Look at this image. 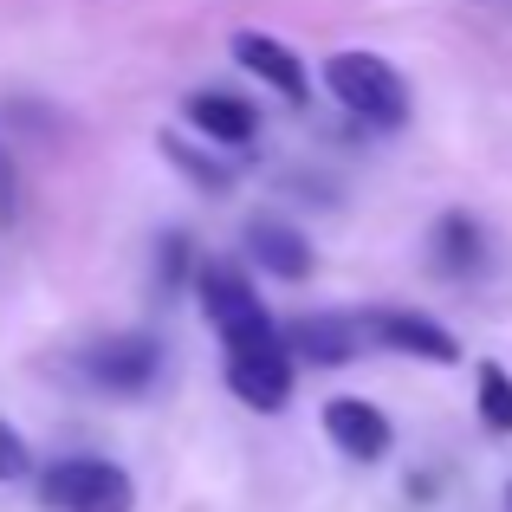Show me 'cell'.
<instances>
[{
    "label": "cell",
    "mask_w": 512,
    "mask_h": 512,
    "mask_svg": "<svg viewBox=\"0 0 512 512\" xmlns=\"http://www.w3.org/2000/svg\"><path fill=\"white\" fill-rule=\"evenodd\" d=\"M195 292H201V312H208L214 338H221L227 350H253V344H279V338H286V331L273 325V312L260 305V292H253V279L240 273V266L201 260Z\"/></svg>",
    "instance_id": "cell-1"
},
{
    "label": "cell",
    "mask_w": 512,
    "mask_h": 512,
    "mask_svg": "<svg viewBox=\"0 0 512 512\" xmlns=\"http://www.w3.org/2000/svg\"><path fill=\"white\" fill-rule=\"evenodd\" d=\"M325 85L344 111L363 117V124H376V130L409 124V85H402V72L389 59H376V52H331Z\"/></svg>",
    "instance_id": "cell-2"
},
{
    "label": "cell",
    "mask_w": 512,
    "mask_h": 512,
    "mask_svg": "<svg viewBox=\"0 0 512 512\" xmlns=\"http://www.w3.org/2000/svg\"><path fill=\"white\" fill-rule=\"evenodd\" d=\"M39 506H52V512H130L137 487H130V474L117 461L72 454V461H52L39 474Z\"/></svg>",
    "instance_id": "cell-3"
},
{
    "label": "cell",
    "mask_w": 512,
    "mask_h": 512,
    "mask_svg": "<svg viewBox=\"0 0 512 512\" xmlns=\"http://www.w3.org/2000/svg\"><path fill=\"white\" fill-rule=\"evenodd\" d=\"M78 370H85V383L104 389V396H143V389L156 383V370H163V344L143 338V331H111V338L85 344Z\"/></svg>",
    "instance_id": "cell-4"
},
{
    "label": "cell",
    "mask_w": 512,
    "mask_h": 512,
    "mask_svg": "<svg viewBox=\"0 0 512 512\" xmlns=\"http://www.w3.org/2000/svg\"><path fill=\"white\" fill-rule=\"evenodd\" d=\"M227 389H234L247 409L279 415L292 402V357L286 338L279 344H253V350H227Z\"/></svg>",
    "instance_id": "cell-5"
},
{
    "label": "cell",
    "mask_w": 512,
    "mask_h": 512,
    "mask_svg": "<svg viewBox=\"0 0 512 512\" xmlns=\"http://www.w3.org/2000/svg\"><path fill=\"white\" fill-rule=\"evenodd\" d=\"M363 331H370V344L402 350V357L461 363V338H454L448 325H435V318H422V312H370V318H363Z\"/></svg>",
    "instance_id": "cell-6"
},
{
    "label": "cell",
    "mask_w": 512,
    "mask_h": 512,
    "mask_svg": "<svg viewBox=\"0 0 512 512\" xmlns=\"http://www.w3.org/2000/svg\"><path fill=\"white\" fill-rule=\"evenodd\" d=\"M240 247H247V260L260 266V273L286 279V286L312 273V240H305L292 221H279V214H253V221L240 227Z\"/></svg>",
    "instance_id": "cell-7"
},
{
    "label": "cell",
    "mask_w": 512,
    "mask_h": 512,
    "mask_svg": "<svg viewBox=\"0 0 512 512\" xmlns=\"http://www.w3.org/2000/svg\"><path fill=\"white\" fill-rule=\"evenodd\" d=\"M363 344H370V331L350 312H312L286 325V357H299V363H350Z\"/></svg>",
    "instance_id": "cell-8"
},
{
    "label": "cell",
    "mask_w": 512,
    "mask_h": 512,
    "mask_svg": "<svg viewBox=\"0 0 512 512\" xmlns=\"http://www.w3.org/2000/svg\"><path fill=\"white\" fill-rule=\"evenodd\" d=\"M234 59L247 65L260 85H273L286 104H305L312 98V78H305V59L286 46V39H273V33H253V26H240L234 33Z\"/></svg>",
    "instance_id": "cell-9"
},
{
    "label": "cell",
    "mask_w": 512,
    "mask_h": 512,
    "mask_svg": "<svg viewBox=\"0 0 512 512\" xmlns=\"http://www.w3.org/2000/svg\"><path fill=\"white\" fill-rule=\"evenodd\" d=\"M325 435H331V448L350 454V461H383L389 454V415L376 409V402H363V396H331L325 402Z\"/></svg>",
    "instance_id": "cell-10"
},
{
    "label": "cell",
    "mask_w": 512,
    "mask_h": 512,
    "mask_svg": "<svg viewBox=\"0 0 512 512\" xmlns=\"http://www.w3.org/2000/svg\"><path fill=\"white\" fill-rule=\"evenodd\" d=\"M188 124L201 130L208 143H227V150H240V143H253V130H260V117H253V104L227 98V91H188Z\"/></svg>",
    "instance_id": "cell-11"
},
{
    "label": "cell",
    "mask_w": 512,
    "mask_h": 512,
    "mask_svg": "<svg viewBox=\"0 0 512 512\" xmlns=\"http://www.w3.org/2000/svg\"><path fill=\"white\" fill-rule=\"evenodd\" d=\"M428 247H435V266L448 279H474L480 266H487V234H480L474 214H461V208H448L435 221V240H428Z\"/></svg>",
    "instance_id": "cell-12"
},
{
    "label": "cell",
    "mask_w": 512,
    "mask_h": 512,
    "mask_svg": "<svg viewBox=\"0 0 512 512\" xmlns=\"http://www.w3.org/2000/svg\"><path fill=\"white\" fill-rule=\"evenodd\" d=\"M163 156H169V163L182 169L195 188H208V195H227V188H234V169L214 163L208 150H195V143H182V137H163Z\"/></svg>",
    "instance_id": "cell-13"
},
{
    "label": "cell",
    "mask_w": 512,
    "mask_h": 512,
    "mask_svg": "<svg viewBox=\"0 0 512 512\" xmlns=\"http://www.w3.org/2000/svg\"><path fill=\"white\" fill-rule=\"evenodd\" d=\"M480 422L493 435H512V376L500 363H480Z\"/></svg>",
    "instance_id": "cell-14"
},
{
    "label": "cell",
    "mask_w": 512,
    "mask_h": 512,
    "mask_svg": "<svg viewBox=\"0 0 512 512\" xmlns=\"http://www.w3.org/2000/svg\"><path fill=\"white\" fill-rule=\"evenodd\" d=\"M201 260H195V240L182 234V227H169L163 240H156V279H163V292H175L182 279H195Z\"/></svg>",
    "instance_id": "cell-15"
},
{
    "label": "cell",
    "mask_w": 512,
    "mask_h": 512,
    "mask_svg": "<svg viewBox=\"0 0 512 512\" xmlns=\"http://www.w3.org/2000/svg\"><path fill=\"white\" fill-rule=\"evenodd\" d=\"M26 474H33V448L0 422V480H26Z\"/></svg>",
    "instance_id": "cell-16"
},
{
    "label": "cell",
    "mask_w": 512,
    "mask_h": 512,
    "mask_svg": "<svg viewBox=\"0 0 512 512\" xmlns=\"http://www.w3.org/2000/svg\"><path fill=\"white\" fill-rule=\"evenodd\" d=\"M20 221V169H13V150L0 143V227Z\"/></svg>",
    "instance_id": "cell-17"
},
{
    "label": "cell",
    "mask_w": 512,
    "mask_h": 512,
    "mask_svg": "<svg viewBox=\"0 0 512 512\" xmlns=\"http://www.w3.org/2000/svg\"><path fill=\"white\" fill-rule=\"evenodd\" d=\"M506 506H512V487H506Z\"/></svg>",
    "instance_id": "cell-18"
}]
</instances>
